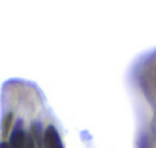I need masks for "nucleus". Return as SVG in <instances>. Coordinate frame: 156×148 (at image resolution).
<instances>
[{"label":"nucleus","mask_w":156,"mask_h":148,"mask_svg":"<svg viewBox=\"0 0 156 148\" xmlns=\"http://www.w3.org/2000/svg\"><path fill=\"white\" fill-rule=\"evenodd\" d=\"M26 139L28 136L25 134L23 128V121H17L16 127L12 128V133L9 134V148H26Z\"/></svg>","instance_id":"nucleus-1"},{"label":"nucleus","mask_w":156,"mask_h":148,"mask_svg":"<svg viewBox=\"0 0 156 148\" xmlns=\"http://www.w3.org/2000/svg\"><path fill=\"white\" fill-rule=\"evenodd\" d=\"M43 145H44V148H64L63 142H61V137H60V134H58V131L54 125H49L44 130Z\"/></svg>","instance_id":"nucleus-2"},{"label":"nucleus","mask_w":156,"mask_h":148,"mask_svg":"<svg viewBox=\"0 0 156 148\" xmlns=\"http://www.w3.org/2000/svg\"><path fill=\"white\" fill-rule=\"evenodd\" d=\"M31 136L34 139V143H35V148H43V134H41V125L40 122H34L32 124V128H31Z\"/></svg>","instance_id":"nucleus-3"},{"label":"nucleus","mask_w":156,"mask_h":148,"mask_svg":"<svg viewBox=\"0 0 156 148\" xmlns=\"http://www.w3.org/2000/svg\"><path fill=\"white\" fill-rule=\"evenodd\" d=\"M12 118H14V115H12V113H8V115L5 116V121H3V133H6V131L9 130V125H11Z\"/></svg>","instance_id":"nucleus-4"},{"label":"nucleus","mask_w":156,"mask_h":148,"mask_svg":"<svg viewBox=\"0 0 156 148\" xmlns=\"http://www.w3.org/2000/svg\"><path fill=\"white\" fill-rule=\"evenodd\" d=\"M26 148H35V143H34V139H32L31 134H29L28 139H26Z\"/></svg>","instance_id":"nucleus-5"},{"label":"nucleus","mask_w":156,"mask_h":148,"mask_svg":"<svg viewBox=\"0 0 156 148\" xmlns=\"http://www.w3.org/2000/svg\"><path fill=\"white\" fill-rule=\"evenodd\" d=\"M0 148H9V145L6 142H0Z\"/></svg>","instance_id":"nucleus-6"}]
</instances>
